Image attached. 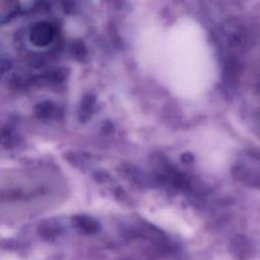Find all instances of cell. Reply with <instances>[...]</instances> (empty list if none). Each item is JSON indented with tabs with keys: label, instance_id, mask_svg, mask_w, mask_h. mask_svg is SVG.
<instances>
[{
	"label": "cell",
	"instance_id": "6da1fadb",
	"mask_svg": "<svg viewBox=\"0 0 260 260\" xmlns=\"http://www.w3.org/2000/svg\"><path fill=\"white\" fill-rule=\"evenodd\" d=\"M54 36L55 28L50 22L39 21L31 26L29 39L35 45L43 47L51 43L54 39Z\"/></svg>",
	"mask_w": 260,
	"mask_h": 260
},
{
	"label": "cell",
	"instance_id": "7a4b0ae2",
	"mask_svg": "<svg viewBox=\"0 0 260 260\" xmlns=\"http://www.w3.org/2000/svg\"><path fill=\"white\" fill-rule=\"evenodd\" d=\"M94 105H95V98L92 94H85L79 105L78 109V116L81 121H87L94 110Z\"/></svg>",
	"mask_w": 260,
	"mask_h": 260
},
{
	"label": "cell",
	"instance_id": "3957f363",
	"mask_svg": "<svg viewBox=\"0 0 260 260\" xmlns=\"http://www.w3.org/2000/svg\"><path fill=\"white\" fill-rule=\"evenodd\" d=\"M35 113L42 119H53L57 117L58 107L52 102H42L35 108Z\"/></svg>",
	"mask_w": 260,
	"mask_h": 260
},
{
	"label": "cell",
	"instance_id": "277c9868",
	"mask_svg": "<svg viewBox=\"0 0 260 260\" xmlns=\"http://www.w3.org/2000/svg\"><path fill=\"white\" fill-rule=\"evenodd\" d=\"M72 52L74 53V55H76L78 57H82L85 55V48L82 43L76 42V43H74V45L72 47Z\"/></svg>",
	"mask_w": 260,
	"mask_h": 260
}]
</instances>
